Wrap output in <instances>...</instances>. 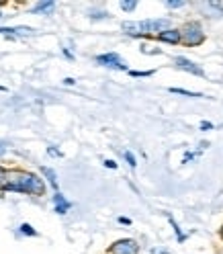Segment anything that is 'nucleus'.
I'll return each instance as SVG.
<instances>
[{"label": "nucleus", "instance_id": "obj_1", "mask_svg": "<svg viewBox=\"0 0 223 254\" xmlns=\"http://www.w3.org/2000/svg\"><path fill=\"white\" fill-rule=\"evenodd\" d=\"M4 179L6 181L2 183V187L10 190H23V193H33V195H43L45 190L43 181L29 172H10L4 174Z\"/></svg>", "mask_w": 223, "mask_h": 254}, {"label": "nucleus", "instance_id": "obj_2", "mask_svg": "<svg viewBox=\"0 0 223 254\" xmlns=\"http://www.w3.org/2000/svg\"><path fill=\"white\" fill-rule=\"evenodd\" d=\"M125 33L131 35H141V33H164V31H170V21L166 19H158V21H141V23H133V21H125L123 25Z\"/></svg>", "mask_w": 223, "mask_h": 254}, {"label": "nucleus", "instance_id": "obj_3", "mask_svg": "<svg viewBox=\"0 0 223 254\" xmlns=\"http://www.w3.org/2000/svg\"><path fill=\"white\" fill-rule=\"evenodd\" d=\"M180 39L186 43V45H201L205 41V33L199 23H188L184 29H182V35Z\"/></svg>", "mask_w": 223, "mask_h": 254}, {"label": "nucleus", "instance_id": "obj_4", "mask_svg": "<svg viewBox=\"0 0 223 254\" xmlns=\"http://www.w3.org/2000/svg\"><path fill=\"white\" fill-rule=\"evenodd\" d=\"M99 64L103 66H109V68H117V70H125V62L117 56V54H107V56H99L97 58Z\"/></svg>", "mask_w": 223, "mask_h": 254}, {"label": "nucleus", "instance_id": "obj_5", "mask_svg": "<svg viewBox=\"0 0 223 254\" xmlns=\"http://www.w3.org/2000/svg\"><path fill=\"white\" fill-rule=\"evenodd\" d=\"M111 252L113 254H137V244L133 240H121L111 246Z\"/></svg>", "mask_w": 223, "mask_h": 254}, {"label": "nucleus", "instance_id": "obj_6", "mask_svg": "<svg viewBox=\"0 0 223 254\" xmlns=\"http://www.w3.org/2000/svg\"><path fill=\"white\" fill-rule=\"evenodd\" d=\"M176 66H178V68H182V70H186V72H190V74L203 76V70H201L199 66H195L193 62H188L186 58H176Z\"/></svg>", "mask_w": 223, "mask_h": 254}, {"label": "nucleus", "instance_id": "obj_7", "mask_svg": "<svg viewBox=\"0 0 223 254\" xmlns=\"http://www.w3.org/2000/svg\"><path fill=\"white\" fill-rule=\"evenodd\" d=\"M0 33H4V35H33V29H29V27H17V29H0Z\"/></svg>", "mask_w": 223, "mask_h": 254}, {"label": "nucleus", "instance_id": "obj_8", "mask_svg": "<svg viewBox=\"0 0 223 254\" xmlns=\"http://www.w3.org/2000/svg\"><path fill=\"white\" fill-rule=\"evenodd\" d=\"M160 39L168 41V43H178L180 41V31H174V29L164 31V33H160Z\"/></svg>", "mask_w": 223, "mask_h": 254}, {"label": "nucleus", "instance_id": "obj_9", "mask_svg": "<svg viewBox=\"0 0 223 254\" xmlns=\"http://www.w3.org/2000/svg\"><path fill=\"white\" fill-rule=\"evenodd\" d=\"M54 203H56V211H57V213H66V211L70 209V203H68L66 199H63L59 193L54 197Z\"/></svg>", "mask_w": 223, "mask_h": 254}, {"label": "nucleus", "instance_id": "obj_10", "mask_svg": "<svg viewBox=\"0 0 223 254\" xmlns=\"http://www.w3.org/2000/svg\"><path fill=\"white\" fill-rule=\"evenodd\" d=\"M41 172H43V174H45V177H47V179H50V183H52V185H54V187L57 189V179H56V172H54L52 168H41Z\"/></svg>", "mask_w": 223, "mask_h": 254}, {"label": "nucleus", "instance_id": "obj_11", "mask_svg": "<svg viewBox=\"0 0 223 254\" xmlns=\"http://www.w3.org/2000/svg\"><path fill=\"white\" fill-rule=\"evenodd\" d=\"M54 8V2H41V4H37L33 10L35 12H45V10H52Z\"/></svg>", "mask_w": 223, "mask_h": 254}, {"label": "nucleus", "instance_id": "obj_12", "mask_svg": "<svg viewBox=\"0 0 223 254\" xmlns=\"http://www.w3.org/2000/svg\"><path fill=\"white\" fill-rule=\"evenodd\" d=\"M21 232H23V234H27V236H37V232H35L33 228H31L29 224H23V226H21Z\"/></svg>", "mask_w": 223, "mask_h": 254}, {"label": "nucleus", "instance_id": "obj_13", "mask_svg": "<svg viewBox=\"0 0 223 254\" xmlns=\"http://www.w3.org/2000/svg\"><path fill=\"white\" fill-rule=\"evenodd\" d=\"M172 92H178V94H186V97H201L197 92H188V90H182V88H174Z\"/></svg>", "mask_w": 223, "mask_h": 254}, {"label": "nucleus", "instance_id": "obj_14", "mask_svg": "<svg viewBox=\"0 0 223 254\" xmlns=\"http://www.w3.org/2000/svg\"><path fill=\"white\" fill-rule=\"evenodd\" d=\"M137 6V2H121V8L123 10H133Z\"/></svg>", "mask_w": 223, "mask_h": 254}, {"label": "nucleus", "instance_id": "obj_15", "mask_svg": "<svg viewBox=\"0 0 223 254\" xmlns=\"http://www.w3.org/2000/svg\"><path fill=\"white\" fill-rule=\"evenodd\" d=\"M125 158H127V162H129L131 166H135V164H137V162H135V158H133V154H131V152H127V154H125Z\"/></svg>", "mask_w": 223, "mask_h": 254}, {"label": "nucleus", "instance_id": "obj_16", "mask_svg": "<svg viewBox=\"0 0 223 254\" xmlns=\"http://www.w3.org/2000/svg\"><path fill=\"white\" fill-rule=\"evenodd\" d=\"M170 8H178V6H184V2H168Z\"/></svg>", "mask_w": 223, "mask_h": 254}, {"label": "nucleus", "instance_id": "obj_17", "mask_svg": "<svg viewBox=\"0 0 223 254\" xmlns=\"http://www.w3.org/2000/svg\"><path fill=\"white\" fill-rule=\"evenodd\" d=\"M201 129H211V123H201Z\"/></svg>", "mask_w": 223, "mask_h": 254}, {"label": "nucleus", "instance_id": "obj_18", "mask_svg": "<svg viewBox=\"0 0 223 254\" xmlns=\"http://www.w3.org/2000/svg\"><path fill=\"white\" fill-rule=\"evenodd\" d=\"M2 183H4V170L0 168V185H2Z\"/></svg>", "mask_w": 223, "mask_h": 254}, {"label": "nucleus", "instance_id": "obj_19", "mask_svg": "<svg viewBox=\"0 0 223 254\" xmlns=\"http://www.w3.org/2000/svg\"><path fill=\"white\" fill-rule=\"evenodd\" d=\"M107 166H109V168H115V166H117V164H115V162H113V160H107Z\"/></svg>", "mask_w": 223, "mask_h": 254}, {"label": "nucleus", "instance_id": "obj_20", "mask_svg": "<svg viewBox=\"0 0 223 254\" xmlns=\"http://www.w3.org/2000/svg\"><path fill=\"white\" fill-rule=\"evenodd\" d=\"M4 152H6V146H4V144H0V156H2Z\"/></svg>", "mask_w": 223, "mask_h": 254}, {"label": "nucleus", "instance_id": "obj_21", "mask_svg": "<svg viewBox=\"0 0 223 254\" xmlns=\"http://www.w3.org/2000/svg\"><path fill=\"white\" fill-rule=\"evenodd\" d=\"M0 17H2V12H0Z\"/></svg>", "mask_w": 223, "mask_h": 254}]
</instances>
